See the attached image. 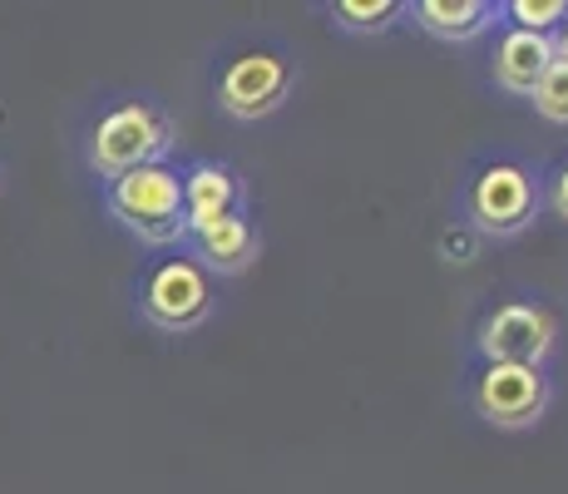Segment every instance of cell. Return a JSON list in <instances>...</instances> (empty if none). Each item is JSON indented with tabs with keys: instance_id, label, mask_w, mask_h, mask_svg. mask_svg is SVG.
Returning a JSON list of instances; mask_svg holds the SVG:
<instances>
[{
	"instance_id": "1",
	"label": "cell",
	"mask_w": 568,
	"mask_h": 494,
	"mask_svg": "<svg viewBox=\"0 0 568 494\" xmlns=\"http://www.w3.org/2000/svg\"><path fill=\"white\" fill-rule=\"evenodd\" d=\"M109 208H114L119 223H124L129 233H139L144 243L189 238V228H183V173L163 159L109 179Z\"/></svg>"
},
{
	"instance_id": "9",
	"label": "cell",
	"mask_w": 568,
	"mask_h": 494,
	"mask_svg": "<svg viewBox=\"0 0 568 494\" xmlns=\"http://www.w3.org/2000/svg\"><path fill=\"white\" fill-rule=\"evenodd\" d=\"M554 64V40L549 36H529V30L509 26L495 40V80L509 94H534V84L544 80V70Z\"/></svg>"
},
{
	"instance_id": "4",
	"label": "cell",
	"mask_w": 568,
	"mask_h": 494,
	"mask_svg": "<svg viewBox=\"0 0 568 494\" xmlns=\"http://www.w3.org/2000/svg\"><path fill=\"white\" fill-rule=\"evenodd\" d=\"M475 405L485 421L505 425V431H519V425H534L549 405V381H544L539 366H509V361H485L475 381Z\"/></svg>"
},
{
	"instance_id": "16",
	"label": "cell",
	"mask_w": 568,
	"mask_h": 494,
	"mask_svg": "<svg viewBox=\"0 0 568 494\" xmlns=\"http://www.w3.org/2000/svg\"><path fill=\"white\" fill-rule=\"evenodd\" d=\"M554 60H559V64H568V20H564V26L559 30H554Z\"/></svg>"
},
{
	"instance_id": "14",
	"label": "cell",
	"mask_w": 568,
	"mask_h": 494,
	"mask_svg": "<svg viewBox=\"0 0 568 494\" xmlns=\"http://www.w3.org/2000/svg\"><path fill=\"white\" fill-rule=\"evenodd\" d=\"M534 109H539L544 119H554V124H568V64L554 60L549 70H544V80L534 84Z\"/></svg>"
},
{
	"instance_id": "7",
	"label": "cell",
	"mask_w": 568,
	"mask_h": 494,
	"mask_svg": "<svg viewBox=\"0 0 568 494\" xmlns=\"http://www.w3.org/2000/svg\"><path fill=\"white\" fill-rule=\"evenodd\" d=\"M534 203H539V189L519 163H489L469 189V218L479 233H519L534 218Z\"/></svg>"
},
{
	"instance_id": "5",
	"label": "cell",
	"mask_w": 568,
	"mask_h": 494,
	"mask_svg": "<svg viewBox=\"0 0 568 494\" xmlns=\"http://www.w3.org/2000/svg\"><path fill=\"white\" fill-rule=\"evenodd\" d=\"M292 90V70L282 54L272 50H247L217 74V104L233 119H262L287 99Z\"/></svg>"
},
{
	"instance_id": "13",
	"label": "cell",
	"mask_w": 568,
	"mask_h": 494,
	"mask_svg": "<svg viewBox=\"0 0 568 494\" xmlns=\"http://www.w3.org/2000/svg\"><path fill=\"white\" fill-rule=\"evenodd\" d=\"M332 16L342 20L346 30H362V36H371V30L396 26L400 0H342V6H332Z\"/></svg>"
},
{
	"instance_id": "6",
	"label": "cell",
	"mask_w": 568,
	"mask_h": 494,
	"mask_svg": "<svg viewBox=\"0 0 568 494\" xmlns=\"http://www.w3.org/2000/svg\"><path fill=\"white\" fill-rule=\"evenodd\" d=\"M554 346V316L534 302H505L479 326V351L485 361H509V366H539Z\"/></svg>"
},
{
	"instance_id": "15",
	"label": "cell",
	"mask_w": 568,
	"mask_h": 494,
	"mask_svg": "<svg viewBox=\"0 0 568 494\" xmlns=\"http://www.w3.org/2000/svg\"><path fill=\"white\" fill-rule=\"evenodd\" d=\"M554 213H559V218H568V163H564V169H559V179H554Z\"/></svg>"
},
{
	"instance_id": "12",
	"label": "cell",
	"mask_w": 568,
	"mask_h": 494,
	"mask_svg": "<svg viewBox=\"0 0 568 494\" xmlns=\"http://www.w3.org/2000/svg\"><path fill=\"white\" fill-rule=\"evenodd\" d=\"M505 16L515 20V30H529V36H554V30L568 20V0H509Z\"/></svg>"
},
{
	"instance_id": "11",
	"label": "cell",
	"mask_w": 568,
	"mask_h": 494,
	"mask_svg": "<svg viewBox=\"0 0 568 494\" xmlns=\"http://www.w3.org/2000/svg\"><path fill=\"white\" fill-rule=\"evenodd\" d=\"M193 243H199V258L207 262V268H217V272H243L247 262H253V252H257L253 223H247L243 213H233V218H223V223H213L207 233L193 238Z\"/></svg>"
},
{
	"instance_id": "8",
	"label": "cell",
	"mask_w": 568,
	"mask_h": 494,
	"mask_svg": "<svg viewBox=\"0 0 568 494\" xmlns=\"http://www.w3.org/2000/svg\"><path fill=\"white\" fill-rule=\"evenodd\" d=\"M233 213H243V183H237V173L227 163H193L183 173V228H189V238L207 233L213 223H223Z\"/></svg>"
},
{
	"instance_id": "10",
	"label": "cell",
	"mask_w": 568,
	"mask_h": 494,
	"mask_svg": "<svg viewBox=\"0 0 568 494\" xmlns=\"http://www.w3.org/2000/svg\"><path fill=\"white\" fill-rule=\"evenodd\" d=\"M420 30H430L435 40H475L479 30L495 20L489 0H420L415 6Z\"/></svg>"
},
{
	"instance_id": "2",
	"label": "cell",
	"mask_w": 568,
	"mask_h": 494,
	"mask_svg": "<svg viewBox=\"0 0 568 494\" xmlns=\"http://www.w3.org/2000/svg\"><path fill=\"white\" fill-rule=\"evenodd\" d=\"M173 139L169 114L154 104H119L94 124L90 134V163L100 169V179H119L129 169H144V163H159L163 149Z\"/></svg>"
},
{
	"instance_id": "3",
	"label": "cell",
	"mask_w": 568,
	"mask_h": 494,
	"mask_svg": "<svg viewBox=\"0 0 568 494\" xmlns=\"http://www.w3.org/2000/svg\"><path fill=\"white\" fill-rule=\"evenodd\" d=\"M139 302H144L149 322L163 326V332H189L213 306V282H207V272L193 258H169L149 272Z\"/></svg>"
}]
</instances>
